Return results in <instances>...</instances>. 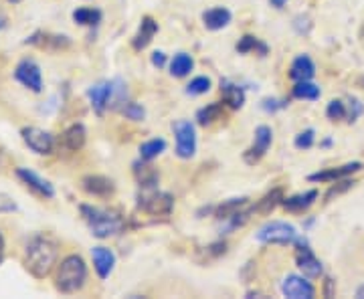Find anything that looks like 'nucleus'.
Listing matches in <instances>:
<instances>
[{"label": "nucleus", "instance_id": "1", "mask_svg": "<svg viewBox=\"0 0 364 299\" xmlns=\"http://www.w3.org/2000/svg\"><path fill=\"white\" fill-rule=\"evenodd\" d=\"M59 245L47 234H35L25 249V267L37 279H45L57 265Z\"/></svg>", "mask_w": 364, "mask_h": 299}, {"label": "nucleus", "instance_id": "2", "mask_svg": "<svg viewBox=\"0 0 364 299\" xmlns=\"http://www.w3.org/2000/svg\"><path fill=\"white\" fill-rule=\"evenodd\" d=\"M79 210H81V217H83L85 224L90 227L91 234L97 239H107V237H114V234L124 231L126 222L114 210L91 207V205H81Z\"/></svg>", "mask_w": 364, "mask_h": 299}, {"label": "nucleus", "instance_id": "3", "mask_svg": "<svg viewBox=\"0 0 364 299\" xmlns=\"http://www.w3.org/2000/svg\"><path fill=\"white\" fill-rule=\"evenodd\" d=\"M87 281V265L79 255H69L61 261L59 269H57V277H55V287L61 293H77L83 289Z\"/></svg>", "mask_w": 364, "mask_h": 299}, {"label": "nucleus", "instance_id": "4", "mask_svg": "<svg viewBox=\"0 0 364 299\" xmlns=\"http://www.w3.org/2000/svg\"><path fill=\"white\" fill-rule=\"evenodd\" d=\"M298 237V229L286 221L265 222L255 234V239L263 245H294Z\"/></svg>", "mask_w": 364, "mask_h": 299}, {"label": "nucleus", "instance_id": "5", "mask_svg": "<svg viewBox=\"0 0 364 299\" xmlns=\"http://www.w3.org/2000/svg\"><path fill=\"white\" fill-rule=\"evenodd\" d=\"M172 131L176 136V156L181 160H191L196 154V131L188 119H176L172 124Z\"/></svg>", "mask_w": 364, "mask_h": 299}, {"label": "nucleus", "instance_id": "6", "mask_svg": "<svg viewBox=\"0 0 364 299\" xmlns=\"http://www.w3.org/2000/svg\"><path fill=\"white\" fill-rule=\"evenodd\" d=\"M138 207L142 208L144 212L154 214V217H168L174 208V198L168 192H160L156 188H148V192L140 196Z\"/></svg>", "mask_w": 364, "mask_h": 299}, {"label": "nucleus", "instance_id": "7", "mask_svg": "<svg viewBox=\"0 0 364 299\" xmlns=\"http://www.w3.org/2000/svg\"><path fill=\"white\" fill-rule=\"evenodd\" d=\"M294 245H296V265H298L299 271L306 277H312V279L314 277H320L322 275V263L314 255L308 241L298 237V241Z\"/></svg>", "mask_w": 364, "mask_h": 299}, {"label": "nucleus", "instance_id": "8", "mask_svg": "<svg viewBox=\"0 0 364 299\" xmlns=\"http://www.w3.org/2000/svg\"><path fill=\"white\" fill-rule=\"evenodd\" d=\"M14 79L33 93L43 92V73H41V67L33 59L18 61V65L14 67Z\"/></svg>", "mask_w": 364, "mask_h": 299}, {"label": "nucleus", "instance_id": "9", "mask_svg": "<svg viewBox=\"0 0 364 299\" xmlns=\"http://www.w3.org/2000/svg\"><path fill=\"white\" fill-rule=\"evenodd\" d=\"M21 136H23L25 143L35 152V154H39V156H49V154H53L55 138H53L49 131L31 126V128H23Z\"/></svg>", "mask_w": 364, "mask_h": 299}, {"label": "nucleus", "instance_id": "10", "mask_svg": "<svg viewBox=\"0 0 364 299\" xmlns=\"http://www.w3.org/2000/svg\"><path fill=\"white\" fill-rule=\"evenodd\" d=\"M273 142V131L269 126H259L257 130H255V138H253V143L249 146L247 150H245V162L247 164H257L261 158L267 154V150L272 148Z\"/></svg>", "mask_w": 364, "mask_h": 299}, {"label": "nucleus", "instance_id": "11", "mask_svg": "<svg viewBox=\"0 0 364 299\" xmlns=\"http://www.w3.org/2000/svg\"><path fill=\"white\" fill-rule=\"evenodd\" d=\"M114 92H116V83H112V81H100L87 89L91 107L97 116H104L105 109L114 102Z\"/></svg>", "mask_w": 364, "mask_h": 299}, {"label": "nucleus", "instance_id": "12", "mask_svg": "<svg viewBox=\"0 0 364 299\" xmlns=\"http://www.w3.org/2000/svg\"><path fill=\"white\" fill-rule=\"evenodd\" d=\"M16 178L41 198H55V186L49 180L41 178L37 172L28 168H16Z\"/></svg>", "mask_w": 364, "mask_h": 299}, {"label": "nucleus", "instance_id": "13", "mask_svg": "<svg viewBox=\"0 0 364 299\" xmlns=\"http://www.w3.org/2000/svg\"><path fill=\"white\" fill-rule=\"evenodd\" d=\"M282 293L289 299H312L316 295L314 286L301 275H287L282 283Z\"/></svg>", "mask_w": 364, "mask_h": 299}, {"label": "nucleus", "instance_id": "14", "mask_svg": "<svg viewBox=\"0 0 364 299\" xmlns=\"http://www.w3.org/2000/svg\"><path fill=\"white\" fill-rule=\"evenodd\" d=\"M91 259H93V269L100 279H107L116 267V253L104 245L91 249Z\"/></svg>", "mask_w": 364, "mask_h": 299}, {"label": "nucleus", "instance_id": "15", "mask_svg": "<svg viewBox=\"0 0 364 299\" xmlns=\"http://www.w3.org/2000/svg\"><path fill=\"white\" fill-rule=\"evenodd\" d=\"M81 188L91 196H97V198H107L116 192V184L114 180L100 176V174H90V176H83L81 178Z\"/></svg>", "mask_w": 364, "mask_h": 299}, {"label": "nucleus", "instance_id": "16", "mask_svg": "<svg viewBox=\"0 0 364 299\" xmlns=\"http://www.w3.org/2000/svg\"><path fill=\"white\" fill-rule=\"evenodd\" d=\"M363 168L360 162H352V164H346V166H340V168H330L324 170V172H316V174H310L308 180L310 183H336L340 178H346L348 174H354L358 170Z\"/></svg>", "mask_w": 364, "mask_h": 299}, {"label": "nucleus", "instance_id": "17", "mask_svg": "<svg viewBox=\"0 0 364 299\" xmlns=\"http://www.w3.org/2000/svg\"><path fill=\"white\" fill-rule=\"evenodd\" d=\"M158 33V23L152 18V16H144L142 23H140V28H138V33L134 35V39H132V47L136 49V51H142L146 49L152 39H154V35Z\"/></svg>", "mask_w": 364, "mask_h": 299}, {"label": "nucleus", "instance_id": "18", "mask_svg": "<svg viewBox=\"0 0 364 299\" xmlns=\"http://www.w3.org/2000/svg\"><path fill=\"white\" fill-rule=\"evenodd\" d=\"M85 140H87V131H85V126L83 124H73L69 126L63 136H61V143L63 148H67L69 152H79L83 146H85Z\"/></svg>", "mask_w": 364, "mask_h": 299}, {"label": "nucleus", "instance_id": "19", "mask_svg": "<svg viewBox=\"0 0 364 299\" xmlns=\"http://www.w3.org/2000/svg\"><path fill=\"white\" fill-rule=\"evenodd\" d=\"M231 18H233V14L225 6H215V9H208L203 13V23L208 31H221L231 23Z\"/></svg>", "mask_w": 364, "mask_h": 299}, {"label": "nucleus", "instance_id": "20", "mask_svg": "<svg viewBox=\"0 0 364 299\" xmlns=\"http://www.w3.org/2000/svg\"><path fill=\"white\" fill-rule=\"evenodd\" d=\"M314 75H316V65L308 55H299L294 59L289 67V77L294 81H312Z\"/></svg>", "mask_w": 364, "mask_h": 299}, {"label": "nucleus", "instance_id": "21", "mask_svg": "<svg viewBox=\"0 0 364 299\" xmlns=\"http://www.w3.org/2000/svg\"><path fill=\"white\" fill-rule=\"evenodd\" d=\"M221 93L225 104H229L233 109H241L245 105V89L241 85H237L229 79H223L221 81Z\"/></svg>", "mask_w": 364, "mask_h": 299}, {"label": "nucleus", "instance_id": "22", "mask_svg": "<svg viewBox=\"0 0 364 299\" xmlns=\"http://www.w3.org/2000/svg\"><path fill=\"white\" fill-rule=\"evenodd\" d=\"M134 176H136V180L138 184L142 186L144 190H148V188H156L158 184V172L154 170V166H150V164H146V160L142 162H134Z\"/></svg>", "mask_w": 364, "mask_h": 299}, {"label": "nucleus", "instance_id": "23", "mask_svg": "<svg viewBox=\"0 0 364 299\" xmlns=\"http://www.w3.org/2000/svg\"><path fill=\"white\" fill-rule=\"evenodd\" d=\"M316 198H318V190H308V192H301V195L284 198L282 205L289 212H304V210H308V208L312 207L314 202H316Z\"/></svg>", "mask_w": 364, "mask_h": 299}, {"label": "nucleus", "instance_id": "24", "mask_svg": "<svg viewBox=\"0 0 364 299\" xmlns=\"http://www.w3.org/2000/svg\"><path fill=\"white\" fill-rule=\"evenodd\" d=\"M25 43L26 45H37L41 49H65V47H69V39H67V37L45 35V33H35V35L28 37Z\"/></svg>", "mask_w": 364, "mask_h": 299}, {"label": "nucleus", "instance_id": "25", "mask_svg": "<svg viewBox=\"0 0 364 299\" xmlns=\"http://www.w3.org/2000/svg\"><path fill=\"white\" fill-rule=\"evenodd\" d=\"M195 67V61L188 53H176L170 61V75L172 77H186Z\"/></svg>", "mask_w": 364, "mask_h": 299}, {"label": "nucleus", "instance_id": "26", "mask_svg": "<svg viewBox=\"0 0 364 299\" xmlns=\"http://www.w3.org/2000/svg\"><path fill=\"white\" fill-rule=\"evenodd\" d=\"M73 21L81 26H97L102 23V18H104V14L100 9H77V11H73Z\"/></svg>", "mask_w": 364, "mask_h": 299}, {"label": "nucleus", "instance_id": "27", "mask_svg": "<svg viewBox=\"0 0 364 299\" xmlns=\"http://www.w3.org/2000/svg\"><path fill=\"white\" fill-rule=\"evenodd\" d=\"M282 200H284L282 190L275 188V190H272V192H267V195L263 196L261 200H257V205L251 207V210H253V212H261V214H269L277 205H282Z\"/></svg>", "mask_w": 364, "mask_h": 299}, {"label": "nucleus", "instance_id": "28", "mask_svg": "<svg viewBox=\"0 0 364 299\" xmlns=\"http://www.w3.org/2000/svg\"><path fill=\"white\" fill-rule=\"evenodd\" d=\"M221 116L223 104L215 102V104L205 105V107H200V109L196 112V121H198L200 126H210V124H215L217 119H221Z\"/></svg>", "mask_w": 364, "mask_h": 299}, {"label": "nucleus", "instance_id": "29", "mask_svg": "<svg viewBox=\"0 0 364 299\" xmlns=\"http://www.w3.org/2000/svg\"><path fill=\"white\" fill-rule=\"evenodd\" d=\"M166 150V140L162 138H152L148 142H144L140 146V158L146 160V162H152L154 158H158L162 152Z\"/></svg>", "mask_w": 364, "mask_h": 299}, {"label": "nucleus", "instance_id": "30", "mask_svg": "<svg viewBox=\"0 0 364 299\" xmlns=\"http://www.w3.org/2000/svg\"><path fill=\"white\" fill-rule=\"evenodd\" d=\"M245 207H247V198H231V200H227V202H223V205L215 208V217L219 221H225V219L233 217L235 212H239L241 208Z\"/></svg>", "mask_w": 364, "mask_h": 299}, {"label": "nucleus", "instance_id": "31", "mask_svg": "<svg viewBox=\"0 0 364 299\" xmlns=\"http://www.w3.org/2000/svg\"><path fill=\"white\" fill-rule=\"evenodd\" d=\"M291 95L296 97V99H318L320 97V87L312 83V81H296V85H294V89H291Z\"/></svg>", "mask_w": 364, "mask_h": 299}, {"label": "nucleus", "instance_id": "32", "mask_svg": "<svg viewBox=\"0 0 364 299\" xmlns=\"http://www.w3.org/2000/svg\"><path fill=\"white\" fill-rule=\"evenodd\" d=\"M257 51L259 55H267V45L265 43H261L257 37H253V35H245L243 39L237 43V53H241V55H247V53Z\"/></svg>", "mask_w": 364, "mask_h": 299}, {"label": "nucleus", "instance_id": "33", "mask_svg": "<svg viewBox=\"0 0 364 299\" xmlns=\"http://www.w3.org/2000/svg\"><path fill=\"white\" fill-rule=\"evenodd\" d=\"M213 87V81L207 75H200V77H195L188 85H186V93L188 95H205L207 92H210Z\"/></svg>", "mask_w": 364, "mask_h": 299}, {"label": "nucleus", "instance_id": "34", "mask_svg": "<svg viewBox=\"0 0 364 299\" xmlns=\"http://www.w3.org/2000/svg\"><path fill=\"white\" fill-rule=\"evenodd\" d=\"M119 112L128 119H134V121H142L144 117H146V109L140 104H134V102H128V104L122 105Z\"/></svg>", "mask_w": 364, "mask_h": 299}, {"label": "nucleus", "instance_id": "35", "mask_svg": "<svg viewBox=\"0 0 364 299\" xmlns=\"http://www.w3.org/2000/svg\"><path fill=\"white\" fill-rule=\"evenodd\" d=\"M326 116H328V119H342V117L348 116V109H346V105L342 104L340 99H334V102H330L328 104V107H326Z\"/></svg>", "mask_w": 364, "mask_h": 299}, {"label": "nucleus", "instance_id": "36", "mask_svg": "<svg viewBox=\"0 0 364 299\" xmlns=\"http://www.w3.org/2000/svg\"><path fill=\"white\" fill-rule=\"evenodd\" d=\"M314 140H316V131L312 128H308V130L299 131L298 136H296V140H294V146L298 148V150H308V148H312Z\"/></svg>", "mask_w": 364, "mask_h": 299}, {"label": "nucleus", "instance_id": "37", "mask_svg": "<svg viewBox=\"0 0 364 299\" xmlns=\"http://www.w3.org/2000/svg\"><path fill=\"white\" fill-rule=\"evenodd\" d=\"M284 107H287V99L267 97V99H263V102H261V109H263V112H267V114H275V112H279V109H284Z\"/></svg>", "mask_w": 364, "mask_h": 299}, {"label": "nucleus", "instance_id": "38", "mask_svg": "<svg viewBox=\"0 0 364 299\" xmlns=\"http://www.w3.org/2000/svg\"><path fill=\"white\" fill-rule=\"evenodd\" d=\"M16 208L18 207H16V202H14L13 196L0 192V214H9V212H14Z\"/></svg>", "mask_w": 364, "mask_h": 299}, {"label": "nucleus", "instance_id": "39", "mask_svg": "<svg viewBox=\"0 0 364 299\" xmlns=\"http://www.w3.org/2000/svg\"><path fill=\"white\" fill-rule=\"evenodd\" d=\"M352 184L354 183H350V180H344V183H340V186H332V188H330V192L326 195V200H330V198H334V196L342 195L344 190H348V188H350Z\"/></svg>", "mask_w": 364, "mask_h": 299}, {"label": "nucleus", "instance_id": "40", "mask_svg": "<svg viewBox=\"0 0 364 299\" xmlns=\"http://www.w3.org/2000/svg\"><path fill=\"white\" fill-rule=\"evenodd\" d=\"M363 114V104L358 102V99H352L350 102V112H348V117H350V121H354L356 117Z\"/></svg>", "mask_w": 364, "mask_h": 299}, {"label": "nucleus", "instance_id": "41", "mask_svg": "<svg viewBox=\"0 0 364 299\" xmlns=\"http://www.w3.org/2000/svg\"><path fill=\"white\" fill-rule=\"evenodd\" d=\"M152 65L154 67H164L166 65V55L162 51L152 53Z\"/></svg>", "mask_w": 364, "mask_h": 299}, {"label": "nucleus", "instance_id": "42", "mask_svg": "<svg viewBox=\"0 0 364 299\" xmlns=\"http://www.w3.org/2000/svg\"><path fill=\"white\" fill-rule=\"evenodd\" d=\"M2 259H4V237L0 233V263H2Z\"/></svg>", "mask_w": 364, "mask_h": 299}, {"label": "nucleus", "instance_id": "43", "mask_svg": "<svg viewBox=\"0 0 364 299\" xmlns=\"http://www.w3.org/2000/svg\"><path fill=\"white\" fill-rule=\"evenodd\" d=\"M287 0H272V4L275 9H284V4H286Z\"/></svg>", "mask_w": 364, "mask_h": 299}, {"label": "nucleus", "instance_id": "44", "mask_svg": "<svg viewBox=\"0 0 364 299\" xmlns=\"http://www.w3.org/2000/svg\"><path fill=\"white\" fill-rule=\"evenodd\" d=\"M356 298H358V299H364V286L358 287V291H356Z\"/></svg>", "mask_w": 364, "mask_h": 299}, {"label": "nucleus", "instance_id": "45", "mask_svg": "<svg viewBox=\"0 0 364 299\" xmlns=\"http://www.w3.org/2000/svg\"><path fill=\"white\" fill-rule=\"evenodd\" d=\"M2 26H4V18H0V28H2Z\"/></svg>", "mask_w": 364, "mask_h": 299}, {"label": "nucleus", "instance_id": "46", "mask_svg": "<svg viewBox=\"0 0 364 299\" xmlns=\"http://www.w3.org/2000/svg\"><path fill=\"white\" fill-rule=\"evenodd\" d=\"M11 2H18V0H11Z\"/></svg>", "mask_w": 364, "mask_h": 299}]
</instances>
